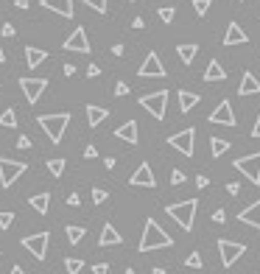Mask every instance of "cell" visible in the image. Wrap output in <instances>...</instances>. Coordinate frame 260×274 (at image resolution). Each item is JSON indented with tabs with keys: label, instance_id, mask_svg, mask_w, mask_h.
<instances>
[{
	"label": "cell",
	"instance_id": "obj_24",
	"mask_svg": "<svg viewBox=\"0 0 260 274\" xmlns=\"http://www.w3.org/2000/svg\"><path fill=\"white\" fill-rule=\"evenodd\" d=\"M176 53H179L182 64H193V59H196V53H199V45L196 42H185V45L176 48Z\"/></svg>",
	"mask_w": 260,
	"mask_h": 274
},
{
	"label": "cell",
	"instance_id": "obj_7",
	"mask_svg": "<svg viewBox=\"0 0 260 274\" xmlns=\"http://www.w3.org/2000/svg\"><path fill=\"white\" fill-rule=\"evenodd\" d=\"M232 168L241 171V174H244L252 185H260V151L257 154H249V157H238L232 163Z\"/></svg>",
	"mask_w": 260,
	"mask_h": 274
},
{
	"label": "cell",
	"instance_id": "obj_59",
	"mask_svg": "<svg viewBox=\"0 0 260 274\" xmlns=\"http://www.w3.org/2000/svg\"><path fill=\"white\" fill-rule=\"evenodd\" d=\"M132 3H134V0H132Z\"/></svg>",
	"mask_w": 260,
	"mask_h": 274
},
{
	"label": "cell",
	"instance_id": "obj_8",
	"mask_svg": "<svg viewBox=\"0 0 260 274\" xmlns=\"http://www.w3.org/2000/svg\"><path fill=\"white\" fill-rule=\"evenodd\" d=\"M168 146L176 148L185 157H193V146H196V129H182V132L168 137Z\"/></svg>",
	"mask_w": 260,
	"mask_h": 274
},
{
	"label": "cell",
	"instance_id": "obj_1",
	"mask_svg": "<svg viewBox=\"0 0 260 274\" xmlns=\"http://www.w3.org/2000/svg\"><path fill=\"white\" fill-rule=\"evenodd\" d=\"M168 246H174V238L159 227L154 218H149L143 227V238H140L137 249L140 252H154V249H168Z\"/></svg>",
	"mask_w": 260,
	"mask_h": 274
},
{
	"label": "cell",
	"instance_id": "obj_36",
	"mask_svg": "<svg viewBox=\"0 0 260 274\" xmlns=\"http://www.w3.org/2000/svg\"><path fill=\"white\" fill-rule=\"evenodd\" d=\"M193 11H196L199 17H204L210 11V0H193Z\"/></svg>",
	"mask_w": 260,
	"mask_h": 274
},
{
	"label": "cell",
	"instance_id": "obj_45",
	"mask_svg": "<svg viewBox=\"0 0 260 274\" xmlns=\"http://www.w3.org/2000/svg\"><path fill=\"white\" fill-rule=\"evenodd\" d=\"M84 157H87V159H96V157H98V148H96V146H87V148H84Z\"/></svg>",
	"mask_w": 260,
	"mask_h": 274
},
{
	"label": "cell",
	"instance_id": "obj_48",
	"mask_svg": "<svg viewBox=\"0 0 260 274\" xmlns=\"http://www.w3.org/2000/svg\"><path fill=\"white\" fill-rule=\"evenodd\" d=\"M196 185H199V188H207V185H210V179H207V176H196Z\"/></svg>",
	"mask_w": 260,
	"mask_h": 274
},
{
	"label": "cell",
	"instance_id": "obj_34",
	"mask_svg": "<svg viewBox=\"0 0 260 274\" xmlns=\"http://www.w3.org/2000/svg\"><path fill=\"white\" fill-rule=\"evenodd\" d=\"M174 17H176L174 6H162V9H159V20H162V22H174Z\"/></svg>",
	"mask_w": 260,
	"mask_h": 274
},
{
	"label": "cell",
	"instance_id": "obj_54",
	"mask_svg": "<svg viewBox=\"0 0 260 274\" xmlns=\"http://www.w3.org/2000/svg\"><path fill=\"white\" fill-rule=\"evenodd\" d=\"M9 274H26V271H22V269H20V266H14V269H11Z\"/></svg>",
	"mask_w": 260,
	"mask_h": 274
},
{
	"label": "cell",
	"instance_id": "obj_31",
	"mask_svg": "<svg viewBox=\"0 0 260 274\" xmlns=\"http://www.w3.org/2000/svg\"><path fill=\"white\" fill-rule=\"evenodd\" d=\"M64 159L62 157H56V159H48V171H51V176H62L64 174Z\"/></svg>",
	"mask_w": 260,
	"mask_h": 274
},
{
	"label": "cell",
	"instance_id": "obj_53",
	"mask_svg": "<svg viewBox=\"0 0 260 274\" xmlns=\"http://www.w3.org/2000/svg\"><path fill=\"white\" fill-rule=\"evenodd\" d=\"M14 6L17 9H28V0H14Z\"/></svg>",
	"mask_w": 260,
	"mask_h": 274
},
{
	"label": "cell",
	"instance_id": "obj_37",
	"mask_svg": "<svg viewBox=\"0 0 260 274\" xmlns=\"http://www.w3.org/2000/svg\"><path fill=\"white\" fill-rule=\"evenodd\" d=\"M106 196H109V193H106L104 188H92V204H104Z\"/></svg>",
	"mask_w": 260,
	"mask_h": 274
},
{
	"label": "cell",
	"instance_id": "obj_44",
	"mask_svg": "<svg viewBox=\"0 0 260 274\" xmlns=\"http://www.w3.org/2000/svg\"><path fill=\"white\" fill-rule=\"evenodd\" d=\"M92 274H109V266H106V263H96V266H92Z\"/></svg>",
	"mask_w": 260,
	"mask_h": 274
},
{
	"label": "cell",
	"instance_id": "obj_21",
	"mask_svg": "<svg viewBox=\"0 0 260 274\" xmlns=\"http://www.w3.org/2000/svg\"><path fill=\"white\" fill-rule=\"evenodd\" d=\"M106 118H109V109H106V106H96V104H90V106H87V123H90L92 129H96V126H101V123L106 121Z\"/></svg>",
	"mask_w": 260,
	"mask_h": 274
},
{
	"label": "cell",
	"instance_id": "obj_5",
	"mask_svg": "<svg viewBox=\"0 0 260 274\" xmlns=\"http://www.w3.org/2000/svg\"><path fill=\"white\" fill-rule=\"evenodd\" d=\"M28 165L20 163V159H9V157H0V185L3 188H11L22 174H26Z\"/></svg>",
	"mask_w": 260,
	"mask_h": 274
},
{
	"label": "cell",
	"instance_id": "obj_51",
	"mask_svg": "<svg viewBox=\"0 0 260 274\" xmlns=\"http://www.w3.org/2000/svg\"><path fill=\"white\" fill-rule=\"evenodd\" d=\"M143 26H146L143 17H134V20H132V28H143Z\"/></svg>",
	"mask_w": 260,
	"mask_h": 274
},
{
	"label": "cell",
	"instance_id": "obj_52",
	"mask_svg": "<svg viewBox=\"0 0 260 274\" xmlns=\"http://www.w3.org/2000/svg\"><path fill=\"white\" fill-rule=\"evenodd\" d=\"M112 53H115V56H123V45H121V42H117L115 48H112Z\"/></svg>",
	"mask_w": 260,
	"mask_h": 274
},
{
	"label": "cell",
	"instance_id": "obj_22",
	"mask_svg": "<svg viewBox=\"0 0 260 274\" xmlns=\"http://www.w3.org/2000/svg\"><path fill=\"white\" fill-rule=\"evenodd\" d=\"M45 59H48V51H39V48H34V45H28V48H26V64H28L31 70H34V67H39Z\"/></svg>",
	"mask_w": 260,
	"mask_h": 274
},
{
	"label": "cell",
	"instance_id": "obj_13",
	"mask_svg": "<svg viewBox=\"0 0 260 274\" xmlns=\"http://www.w3.org/2000/svg\"><path fill=\"white\" fill-rule=\"evenodd\" d=\"M129 185H132V188H154L157 179H154V174H151V165L149 163H140L137 171L129 176Z\"/></svg>",
	"mask_w": 260,
	"mask_h": 274
},
{
	"label": "cell",
	"instance_id": "obj_14",
	"mask_svg": "<svg viewBox=\"0 0 260 274\" xmlns=\"http://www.w3.org/2000/svg\"><path fill=\"white\" fill-rule=\"evenodd\" d=\"M210 123H221V126H235V112H232V104L229 101H221L216 109L210 112Z\"/></svg>",
	"mask_w": 260,
	"mask_h": 274
},
{
	"label": "cell",
	"instance_id": "obj_12",
	"mask_svg": "<svg viewBox=\"0 0 260 274\" xmlns=\"http://www.w3.org/2000/svg\"><path fill=\"white\" fill-rule=\"evenodd\" d=\"M62 48H64V51H76V53H90V39H87V31L79 26V28H76V31L62 42Z\"/></svg>",
	"mask_w": 260,
	"mask_h": 274
},
{
	"label": "cell",
	"instance_id": "obj_6",
	"mask_svg": "<svg viewBox=\"0 0 260 274\" xmlns=\"http://www.w3.org/2000/svg\"><path fill=\"white\" fill-rule=\"evenodd\" d=\"M218 255H221V263L224 269L235 266V260H241L246 255V246L238 241H227V238H218Z\"/></svg>",
	"mask_w": 260,
	"mask_h": 274
},
{
	"label": "cell",
	"instance_id": "obj_18",
	"mask_svg": "<svg viewBox=\"0 0 260 274\" xmlns=\"http://www.w3.org/2000/svg\"><path fill=\"white\" fill-rule=\"evenodd\" d=\"M42 9L56 11L59 17H73V0H42Z\"/></svg>",
	"mask_w": 260,
	"mask_h": 274
},
{
	"label": "cell",
	"instance_id": "obj_27",
	"mask_svg": "<svg viewBox=\"0 0 260 274\" xmlns=\"http://www.w3.org/2000/svg\"><path fill=\"white\" fill-rule=\"evenodd\" d=\"M210 151H212V157L227 154L229 151V140H224V137H210Z\"/></svg>",
	"mask_w": 260,
	"mask_h": 274
},
{
	"label": "cell",
	"instance_id": "obj_55",
	"mask_svg": "<svg viewBox=\"0 0 260 274\" xmlns=\"http://www.w3.org/2000/svg\"><path fill=\"white\" fill-rule=\"evenodd\" d=\"M151 274H165V269H162V266H157V269L151 271Z\"/></svg>",
	"mask_w": 260,
	"mask_h": 274
},
{
	"label": "cell",
	"instance_id": "obj_4",
	"mask_svg": "<svg viewBox=\"0 0 260 274\" xmlns=\"http://www.w3.org/2000/svg\"><path fill=\"white\" fill-rule=\"evenodd\" d=\"M140 106H143L151 118L162 121V118H165V106H168V90H157V93L143 95V98H140Z\"/></svg>",
	"mask_w": 260,
	"mask_h": 274
},
{
	"label": "cell",
	"instance_id": "obj_30",
	"mask_svg": "<svg viewBox=\"0 0 260 274\" xmlns=\"http://www.w3.org/2000/svg\"><path fill=\"white\" fill-rule=\"evenodd\" d=\"M64 269H67V274H81L84 260H81V258H67V260H64Z\"/></svg>",
	"mask_w": 260,
	"mask_h": 274
},
{
	"label": "cell",
	"instance_id": "obj_32",
	"mask_svg": "<svg viewBox=\"0 0 260 274\" xmlns=\"http://www.w3.org/2000/svg\"><path fill=\"white\" fill-rule=\"evenodd\" d=\"M185 266H187V269H202V266H204L202 255H199V252H191V255L185 258Z\"/></svg>",
	"mask_w": 260,
	"mask_h": 274
},
{
	"label": "cell",
	"instance_id": "obj_33",
	"mask_svg": "<svg viewBox=\"0 0 260 274\" xmlns=\"http://www.w3.org/2000/svg\"><path fill=\"white\" fill-rule=\"evenodd\" d=\"M14 224V213L11 210H0V230H9Z\"/></svg>",
	"mask_w": 260,
	"mask_h": 274
},
{
	"label": "cell",
	"instance_id": "obj_40",
	"mask_svg": "<svg viewBox=\"0 0 260 274\" xmlns=\"http://www.w3.org/2000/svg\"><path fill=\"white\" fill-rule=\"evenodd\" d=\"M212 221H216V224H224V221H227V213H224L221 207H218V210H212Z\"/></svg>",
	"mask_w": 260,
	"mask_h": 274
},
{
	"label": "cell",
	"instance_id": "obj_2",
	"mask_svg": "<svg viewBox=\"0 0 260 274\" xmlns=\"http://www.w3.org/2000/svg\"><path fill=\"white\" fill-rule=\"evenodd\" d=\"M196 210H199V199H187V201H176V204H168L165 213L174 218L185 232L193 230V221H196Z\"/></svg>",
	"mask_w": 260,
	"mask_h": 274
},
{
	"label": "cell",
	"instance_id": "obj_9",
	"mask_svg": "<svg viewBox=\"0 0 260 274\" xmlns=\"http://www.w3.org/2000/svg\"><path fill=\"white\" fill-rule=\"evenodd\" d=\"M48 241H51L48 232H34V235H26L20 243H22V246H26L37 260H45V258H48Z\"/></svg>",
	"mask_w": 260,
	"mask_h": 274
},
{
	"label": "cell",
	"instance_id": "obj_39",
	"mask_svg": "<svg viewBox=\"0 0 260 274\" xmlns=\"http://www.w3.org/2000/svg\"><path fill=\"white\" fill-rule=\"evenodd\" d=\"M17 148H22V151H26V148H31V137H28V134H20V137H17Z\"/></svg>",
	"mask_w": 260,
	"mask_h": 274
},
{
	"label": "cell",
	"instance_id": "obj_42",
	"mask_svg": "<svg viewBox=\"0 0 260 274\" xmlns=\"http://www.w3.org/2000/svg\"><path fill=\"white\" fill-rule=\"evenodd\" d=\"M227 193H229V196H238V193H241V185H238V182H227Z\"/></svg>",
	"mask_w": 260,
	"mask_h": 274
},
{
	"label": "cell",
	"instance_id": "obj_17",
	"mask_svg": "<svg viewBox=\"0 0 260 274\" xmlns=\"http://www.w3.org/2000/svg\"><path fill=\"white\" fill-rule=\"evenodd\" d=\"M244 42H249V37H246V31L238 26V22H229V28H227V37H224V45H227V48H232V45H244Z\"/></svg>",
	"mask_w": 260,
	"mask_h": 274
},
{
	"label": "cell",
	"instance_id": "obj_25",
	"mask_svg": "<svg viewBox=\"0 0 260 274\" xmlns=\"http://www.w3.org/2000/svg\"><path fill=\"white\" fill-rule=\"evenodd\" d=\"M28 204H31L34 210L39 213V216H45V213H48V207H51V193H37V196H31V199H28Z\"/></svg>",
	"mask_w": 260,
	"mask_h": 274
},
{
	"label": "cell",
	"instance_id": "obj_58",
	"mask_svg": "<svg viewBox=\"0 0 260 274\" xmlns=\"http://www.w3.org/2000/svg\"><path fill=\"white\" fill-rule=\"evenodd\" d=\"M238 3H241V0H238Z\"/></svg>",
	"mask_w": 260,
	"mask_h": 274
},
{
	"label": "cell",
	"instance_id": "obj_10",
	"mask_svg": "<svg viewBox=\"0 0 260 274\" xmlns=\"http://www.w3.org/2000/svg\"><path fill=\"white\" fill-rule=\"evenodd\" d=\"M20 90L26 93L28 104H37L42 98V93L48 90V79H34V76H22L20 79Z\"/></svg>",
	"mask_w": 260,
	"mask_h": 274
},
{
	"label": "cell",
	"instance_id": "obj_16",
	"mask_svg": "<svg viewBox=\"0 0 260 274\" xmlns=\"http://www.w3.org/2000/svg\"><path fill=\"white\" fill-rule=\"evenodd\" d=\"M238 221H241V224H249V227H255V230H260V199L252 201L246 210L238 213Z\"/></svg>",
	"mask_w": 260,
	"mask_h": 274
},
{
	"label": "cell",
	"instance_id": "obj_20",
	"mask_svg": "<svg viewBox=\"0 0 260 274\" xmlns=\"http://www.w3.org/2000/svg\"><path fill=\"white\" fill-rule=\"evenodd\" d=\"M123 241V235L117 232L112 224H104V230H101V238H98V246H117V243Z\"/></svg>",
	"mask_w": 260,
	"mask_h": 274
},
{
	"label": "cell",
	"instance_id": "obj_3",
	"mask_svg": "<svg viewBox=\"0 0 260 274\" xmlns=\"http://www.w3.org/2000/svg\"><path fill=\"white\" fill-rule=\"evenodd\" d=\"M37 123L42 126V132L48 134V140L53 143V146H59V143H62V137H64V129H67V123H70V115H67V112H56V115H39Z\"/></svg>",
	"mask_w": 260,
	"mask_h": 274
},
{
	"label": "cell",
	"instance_id": "obj_23",
	"mask_svg": "<svg viewBox=\"0 0 260 274\" xmlns=\"http://www.w3.org/2000/svg\"><path fill=\"white\" fill-rule=\"evenodd\" d=\"M224 79H227V70L221 67V62L212 59L207 64V70H204V81H224Z\"/></svg>",
	"mask_w": 260,
	"mask_h": 274
},
{
	"label": "cell",
	"instance_id": "obj_35",
	"mask_svg": "<svg viewBox=\"0 0 260 274\" xmlns=\"http://www.w3.org/2000/svg\"><path fill=\"white\" fill-rule=\"evenodd\" d=\"M84 6H90L92 11H98V14H106V0H81Z\"/></svg>",
	"mask_w": 260,
	"mask_h": 274
},
{
	"label": "cell",
	"instance_id": "obj_46",
	"mask_svg": "<svg viewBox=\"0 0 260 274\" xmlns=\"http://www.w3.org/2000/svg\"><path fill=\"white\" fill-rule=\"evenodd\" d=\"M87 76H90V79H96V76H101V67H98V64H90V67H87Z\"/></svg>",
	"mask_w": 260,
	"mask_h": 274
},
{
	"label": "cell",
	"instance_id": "obj_47",
	"mask_svg": "<svg viewBox=\"0 0 260 274\" xmlns=\"http://www.w3.org/2000/svg\"><path fill=\"white\" fill-rule=\"evenodd\" d=\"M67 204H70V207H79V204H81L79 193H70V196H67Z\"/></svg>",
	"mask_w": 260,
	"mask_h": 274
},
{
	"label": "cell",
	"instance_id": "obj_57",
	"mask_svg": "<svg viewBox=\"0 0 260 274\" xmlns=\"http://www.w3.org/2000/svg\"><path fill=\"white\" fill-rule=\"evenodd\" d=\"M123 274H137V271H134V269H126V271H123Z\"/></svg>",
	"mask_w": 260,
	"mask_h": 274
},
{
	"label": "cell",
	"instance_id": "obj_28",
	"mask_svg": "<svg viewBox=\"0 0 260 274\" xmlns=\"http://www.w3.org/2000/svg\"><path fill=\"white\" fill-rule=\"evenodd\" d=\"M64 232H67V241L76 246V243H81V241H84V232H87V230H84V227H79V224H70V227L64 230Z\"/></svg>",
	"mask_w": 260,
	"mask_h": 274
},
{
	"label": "cell",
	"instance_id": "obj_43",
	"mask_svg": "<svg viewBox=\"0 0 260 274\" xmlns=\"http://www.w3.org/2000/svg\"><path fill=\"white\" fill-rule=\"evenodd\" d=\"M0 34H3V37H14V34H17V28L11 26V22H6V26H3V31H0Z\"/></svg>",
	"mask_w": 260,
	"mask_h": 274
},
{
	"label": "cell",
	"instance_id": "obj_15",
	"mask_svg": "<svg viewBox=\"0 0 260 274\" xmlns=\"http://www.w3.org/2000/svg\"><path fill=\"white\" fill-rule=\"evenodd\" d=\"M238 95H241V98H246V95H260V81L255 79V73H249V70H246V73L241 76Z\"/></svg>",
	"mask_w": 260,
	"mask_h": 274
},
{
	"label": "cell",
	"instance_id": "obj_50",
	"mask_svg": "<svg viewBox=\"0 0 260 274\" xmlns=\"http://www.w3.org/2000/svg\"><path fill=\"white\" fill-rule=\"evenodd\" d=\"M252 137H260V112H257V121H255V129H252Z\"/></svg>",
	"mask_w": 260,
	"mask_h": 274
},
{
	"label": "cell",
	"instance_id": "obj_56",
	"mask_svg": "<svg viewBox=\"0 0 260 274\" xmlns=\"http://www.w3.org/2000/svg\"><path fill=\"white\" fill-rule=\"evenodd\" d=\"M6 62V53H3V48H0V64H3Z\"/></svg>",
	"mask_w": 260,
	"mask_h": 274
},
{
	"label": "cell",
	"instance_id": "obj_19",
	"mask_svg": "<svg viewBox=\"0 0 260 274\" xmlns=\"http://www.w3.org/2000/svg\"><path fill=\"white\" fill-rule=\"evenodd\" d=\"M115 137H117V140L132 143V146H137V121H126L123 126H117L115 129Z\"/></svg>",
	"mask_w": 260,
	"mask_h": 274
},
{
	"label": "cell",
	"instance_id": "obj_11",
	"mask_svg": "<svg viewBox=\"0 0 260 274\" xmlns=\"http://www.w3.org/2000/svg\"><path fill=\"white\" fill-rule=\"evenodd\" d=\"M137 76L140 79H162L165 76V67H162V62H159V56L154 51H149L146 62L140 64V70H137Z\"/></svg>",
	"mask_w": 260,
	"mask_h": 274
},
{
	"label": "cell",
	"instance_id": "obj_29",
	"mask_svg": "<svg viewBox=\"0 0 260 274\" xmlns=\"http://www.w3.org/2000/svg\"><path fill=\"white\" fill-rule=\"evenodd\" d=\"M0 126H3V129H14L17 126V112L11 109V106L0 112Z\"/></svg>",
	"mask_w": 260,
	"mask_h": 274
},
{
	"label": "cell",
	"instance_id": "obj_49",
	"mask_svg": "<svg viewBox=\"0 0 260 274\" xmlns=\"http://www.w3.org/2000/svg\"><path fill=\"white\" fill-rule=\"evenodd\" d=\"M64 76H76V64H64Z\"/></svg>",
	"mask_w": 260,
	"mask_h": 274
},
{
	"label": "cell",
	"instance_id": "obj_26",
	"mask_svg": "<svg viewBox=\"0 0 260 274\" xmlns=\"http://www.w3.org/2000/svg\"><path fill=\"white\" fill-rule=\"evenodd\" d=\"M199 101H202V98H199L196 93H191V90H179V109H182V112H191L193 106L199 104Z\"/></svg>",
	"mask_w": 260,
	"mask_h": 274
},
{
	"label": "cell",
	"instance_id": "obj_41",
	"mask_svg": "<svg viewBox=\"0 0 260 274\" xmlns=\"http://www.w3.org/2000/svg\"><path fill=\"white\" fill-rule=\"evenodd\" d=\"M115 95H129V84H126V81H117V84H115Z\"/></svg>",
	"mask_w": 260,
	"mask_h": 274
},
{
	"label": "cell",
	"instance_id": "obj_38",
	"mask_svg": "<svg viewBox=\"0 0 260 274\" xmlns=\"http://www.w3.org/2000/svg\"><path fill=\"white\" fill-rule=\"evenodd\" d=\"M185 179H187V176H185V171H179V168H174V171H171V185H185Z\"/></svg>",
	"mask_w": 260,
	"mask_h": 274
}]
</instances>
